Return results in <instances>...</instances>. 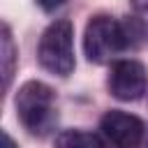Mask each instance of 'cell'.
<instances>
[{"label": "cell", "mask_w": 148, "mask_h": 148, "mask_svg": "<svg viewBox=\"0 0 148 148\" xmlns=\"http://www.w3.org/2000/svg\"><path fill=\"white\" fill-rule=\"evenodd\" d=\"M16 116L30 134L46 136L56 120V92L42 81H25L16 92Z\"/></svg>", "instance_id": "cell-1"}, {"label": "cell", "mask_w": 148, "mask_h": 148, "mask_svg": "<svg viewBox=\"0 0 148 148\" xmlns=\"http://www.w3.org/2000/svg\"><path fill=\"white\" fill-rule=\"evenodd\" d=\"M127 46H130V32L120 21H116L109 14L90 16L83 32V53L90 62L95 65L111 62V58H116Z\"/></svg>", "instance_id": "cell-2"}, {"label": "cell", "mask_w": 148, "mask_h": 148, "mask_svg": "<svg viewBox=\"0 0 148 148\" xmlns=\"http://www.w3.org/2000/svg\"><path fill=\"white\" fill-rule=\"evenodd\" d=\"M37 60L39 65L56 74V76H69L74 72V25L67 18L53 21L39 37L37 46Z\"/></svg>", "instance_id": "cell-3"}, {"label": "cell", "mask_w": 148, "mask_h": 148, "mask_svg": "<svg viewBox=\"0 0 148 148\" xmlns=\"http://www.w3.org/2000/svg\"><path fill=\"white\" fill-rule=\"evenodd\" d=\"M109 92L120 102H136L148 90V72L139 60H116L109 69Z\"/></svg>", "instance_id": "cell-4"}, {"label": "cell", "mask_w": 148, "mask_h": 148, "mask_svg": "<svg viewBox=\"0 0 148 148\" xmlns=\"http://www.w3.org/2000/svg\"><path fill=\"white\" fill-rule=\"evenodd\" d=\"M102 134L116 146V148H139L146 134V125L141 118L127 111L111 109L99 120Z\"/></svg>", "instance_id": "cell-5"}, {"label": "cell", "mask_w": 148, "mask_h": 148, "mask_svg": "<svg viewBox=\"0 0 148 148\" xmlns=\"http://www.w3.org/2000/svg\"><path fill=\"white\" fill-rule=\"evenodd\" d=\"M56 148H104L99 134L86 130H62L56 136Z\"/></svg>", "instance_id": "cell-6"}, {"label": "cell", "mask_w": 148, "mask_h": 148, "mask_svg": "<svg viewBox=\"0 0 148 148\" xmlns=\"http://www.w3.org/2000/svg\"><path fill=\"white\" fill-rule=\"evenodd\" d=\"M0 60H2V86H5V90H9V83H12V76H14V65H16V46H14L9 25H2Z\"/></svg>", "instance_id": "cell-7"}, {"label": "cell", "mask_w": 148, "mask_h": 148, "mask_svg": "<svg viewBox=\"0 0 148 148\" xmlns=\"http://www.w3.org/2000/svg\"><path fill=\"white\" fill-rule=\"evenodd\" d=\"M62 2H65V0H37V5H39L44 12H53V9H58Z\"/></svg>", "instance_id": "cell-8"}, {"label": "cell", "mask_w": 148, "mask_h": 148, "mask_svg": "<svg viewBox=\"0 0 148 148\" xmlns=\"http://www.w3.org/2000/svg\"><path fill=\"white\" fill-rule=\"evenodd\" d=\"M2 148H18L16 141L9 136V132H2Z\"/></svg>", "instance_id": "cell-9"}, {"label": "cell", "mask_w": 148, "mask_h": 148, "mask_svg": "<svg viewBox=\"0 0 148 148\" xmlns=\"http://www.w3.org/2000/svg\"><path fill=\"white\" fill-rule=\"evenodd\" d=\"M134 7L136 9H148V0H134Z\"/></svg>", "instance_id": "cell-10"}]
</instances>
